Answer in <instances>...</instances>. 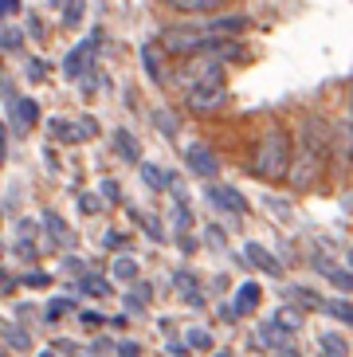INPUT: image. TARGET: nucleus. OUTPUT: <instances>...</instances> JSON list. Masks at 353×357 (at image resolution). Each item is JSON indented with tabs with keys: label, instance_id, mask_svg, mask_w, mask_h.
Here are the masks:
<instances>
[{
	"label": "nucleus",
	"instance_id": "nucleus-1",
	"mask_svg": "<svg viewBox=\"0 0 353 357\" xmlns=\"http://www.w3.org/2000/svg\"><path fill=\"white\" fill-rule=\"evenodd\" d=\"M291 137H287V130L271 126L263 130L260 146H255V153H251V173L263 181H283L291 177Z\"/></svg>",
	"mask_w": 353,
	"mask_h": 357
},
{
	"label": "nucleus",
	"instance_id": "nucleus-2",
	"mask_svg": "<svg viewBox=\"0 0 353 357\" xmlns=\"http://www.w3.org/2000/svg\"><path fill=\"white\" fill-rule=\"evenodd\" d=\"M294 165H291V185L294 189H306L314 177H318V169L326 161V130L322 122H306L302 126V137H299V153H294Z\"/></svg>",
	"mask_w": 353,
	"mask_h": 357
},
{
	"label": "nucleus",
	"instance_id": "nucleus-3",
	"mask_svg": "<svg viewBox=\"0 0 353 357\" xmlns=\"http://www.w3.org/2000/svg\"><path fill=\"white\" fill-rule=\"evenodd\" d=\"M176 83L193 91V86H224V63L216 55H200V59H188L176 75Z\"/></svg>",
	"mask_w": 353,
	"mask_h": 357
},
{
	"label": "nucleus",
	"instance_id": "nucleus-4",
	"mask_svg": "<svg viewBox=\"0 0 353 357\" xmlns=\"http://www.w3.org/2000/svg\"><path fill=\"white\" fill-rule=\"evenodd\" d=\"M212 36L204 28H165L161 32V47L169 55H204V43Z\"/></svg>",
	"mask_w": 353,
	"mask_h": 357
},
{
	"label": "nucleus",
	"instance_id": "nucleus-5",
	"mask_svg": "<svg viewBox=\"0 0 353 357\" xmlns=\"http://www.w3.org/2000/svg\"><path fill=\"white\" fill-rule=\"evenodd\" d=\"M98 43H103V32H98V28H94V32L87 36L83 43H75L71 52L63 55V63H59L63 79H79V75H87V67H91V59H94V52H98Z\"/></svg>",
	"mask_w": 353,
	"mask_h": 357
},
{
	"label": "nucleus",
	"instance_id": "nucleus-6",
	"mask_svg": "<svg viewBox=\"0 0 353 357\" xmlns=\"http://www.w3.org/2000/svg\"><path fill=\"white\" fill-rule=\"evenodd\" d=\"M185 106L193 114H216L228 106V86H193L185 91Z\"/></svg>",
	"mask_w": 353,
	"mask_h": 357
},
{
	"label": "nucleus",
	"instance_id": "nucleus-7",
	"mask_svg": "<svg viewBox=\"0 0 353 357\" xmlns=\"http://www.w3.org/2000/svg\"><path fill=\"white\" fill-rule=\"evenodd\" d=\"M204 200H208L216 212H228V216H243V212H248V200H243V192H236L232 185H208V189H204Z\"/></svg>",
	"mask_w": 353,
	"mask_h": 357
},
{
	"label": "nucleus",
	"instance_id": "nucleus-8",
	"mask_svg": "<svg viewBox=\"0 0 353 357\" xmlns=\"http://www.w3.org/2000/svg\"><path fill=\"white\" fill-rule=\"evenodd\" d=\"M8 118H12V130H16V134H28V130L40 122V106L28 95H8Z\"/></svg>",
	"mask_w": 353,
	"mask_h": 357
},
{
	"label": "nucleus",
	"instance_id": "nucleus-9",
	"mask_svg": "<svg viewBox=\"0 0 353 357\" xmlns=\"http://www.w3.org/2000/svg\"><path fill=\"white\" fill-rule=\"evenodd\" d=\"M185 165L193 169L197 177H216L220 173L216 153H212V146H204V142H188L185 146Z\"/></svg>",
	"mask_w": 353,
	"mask_h": 357
},
{
	"label": "nucleus",
	"instance_id": "nucleus-10",
	"mask_svg": "<svg viewBox=\"0 0 353 357\" xmlns=\"http://www.w3.org/2000/svg\"><path fill=\"white\" fill-rule=\"evenodd\" d=\"M310 267H314L318 275H326V279H330V283L338 287L342 294H353V271H350V267H338V263L326 259V255H314Z\"/></svg>",
	"mask_w": 353,
	"mask_h": 357
},
{
	"label": "nucleus",
	"instance_id": "nucleus-11",
	"mask_svg": "<svg viewBox=\"0 0 353 357\" xmlns=\"http://www.w3.org/2000/svg\"><path fill=\"white\" fill-rule=\"evenodd\" d=\"M243 263H251V267H260L263 275H275L279 279L283 275V259H275V255L263 248V243H255V240H248L243 243Z\"/></svg>",
	"mask_w": 353,
	"mask_h": 357
},
{
	"label": "nucleus",
	"instance_id": "nucleus-12",
	"mask_svg": "<svg viewBox=\"0 0 353 357\" xmlns=\"http://www.w3.org/2000/svg\"><path fill=\"white\" fill-rule=\"evenodd\" d=\"M114 153L122 161H130V165H142V142H137V137L130 134L126 126L114 130Z\"/></svg>",
	"mask_w": 353,
	"mask_h": 357
},
{
	"label": "nucleus",
	"instance_id": "nucleus-13",
	"mask_svg": "<svg viewBox=\"0 0 353 357\" xmlns=\"http://www.w3.org/2000/svg\"><path fill=\"white\" fill-rule=\"evenodd\" d=\"M43 231L52 236V243H63V248H75V231L67 228L59 212H43Z\"/></svg>",
	"mask_w": 353,
	"mask_h": 357
},
{
	"label": "nucleus",
	"instance_id": "nucleus-14",
	"mask_svg": "<svg viewBox=\"0 0 353 357\" xmlns=\"http://www.w3.org/2000/svg\"><path fill=\"white\" fill-rule=\"evenodd\" d=\"M16 255H20L24 263L36 259V224H31V220L16 224Z\"/></svg>",
	"mask_w": 353,
	"mask_h": 357
},
{
	"label": "nucleus",
	"instance_id": "nucleus-15",
	"mask_svg": "<svg viewBox=\"0 0 353 357\" xmlns=\"http://www.w3.org/2000/svg\"><path fill=\"white\" fill-rule=\"evenodd\" d=\"M0 337H4V346L16 349V354H28L31 349V334L16 322H0Z\"/></svg>",
	"mask_w": 353,
	"mask_h": 357
},
{
	"label": "nucleus",
	"instance_id": "nucleus-16",
	"mask_svg": "<svg viewBox=\"0 0 353 357\" xmlns=\"http://www.w3.org/2000/svg\"><path fill=\"white\" fill-rule=\"evenodd\" d=\"M260 298H263V291H260V283H243L239 287V294H236V306H232V310H236V318H243V314H251V310H255V306H260Z\"/></svg>",
	"mask_w": 353,
	"mask_h": 357
},
{
	"label": "nucleus",
	"instance_id": "nucleus-17",
	"mask_svg": "<svg viewBox=\"0 0 353 357\" xmlns=\"http://www.w3.org/2000/svg\"><path fill=\"white\" fill-rule=\"evenodd\" d=\"M208 36H232V32H248V16H216L204 28Z\"/></svg>",
	"mask_w": 353,
	"mask_h": 357
},
{
	"label": "nucleus",
	"instance_id": "nucleus-18",
	"mask_svg": "<svg viewBox=\"0 0 353 357\" xmlns=\"http://www.w3.org/2000/svg\"><path fill=\"white\" fill-rule=\"evenodd\" d=\"M173 283H176V294H181V298H185L188 306H200V303H204V294L197 291V275L176 271V279H173Z\"/></svg>",
	"mask_w": 353,
	"mask_h": 357
},
{
	"label": "nucleus",
	"instance_id": "nucleus-19",
	"mask_svg": "<svg viewBox=\"0 0 353 357\" xmlns=\"http://www.w3.org/2000/svg\"><path fill=\"white\" fill-rule=\"evenodd\" d=\"M169 220H173V228L181 231V236L193 228V212H188V204H185V197H181V192H173V204H169Z\"/></svg>",
	"mask_w": 353,
	"mask_h": 357
},
{
	"label": "nucleus",
	"instance_id": "nucleus-20",
	"mask_svg": "<svg viewBox=\"0 0 353 357\" xmlns=\"http://www.w3.org/2000/svg\"><path fill=\"white\" fill-rule=\"evenodd\" d=\"M165 8H173V12H220L224 8V0H165Z\"/></svg>",
	"mask_w": 353,
	"mask_h": 357
},
{
	"label": "nucleus",
	"instance_id": "nucleus-21",
	"mask_svg": "<svg viewBox=\"0 0 353 357\" xmlns=\"http://www.w3.org/2000/svg\"><path fill=\"white\" fill-rule=\"evenodd\" d=\"M83 16H87V0H63V12H59L63 28H79Z\"/></svg>",
	"mask_w": 353,
	"mask_h": 357
},
{
	"label": "nucleus",
	"instance_id": "nucleus-22",
	"mask_svg": "<svg viewBox=\"0 0 353 357\" xmlns=\"http://www.w3.org/2000/svg\"><path fill=\"white\" fill-rule=\"evenodd\" d=\"M318 346H322V354H330V357H345V354H350V342H345L338 330H326V334H318Z\"/></svg>",
	"mask_w": 353,
	"mask_h": 357
},
{
	"label": "nucleus",
	"instance_id": "nucleus-23",
	"mask_svg": "<svg viewBox=\"0 0 353 357\" xmlns=\"http://www.w3.org/2000/svg\"><path fill=\"white\" fill-rule=\"evenodd\" d=\"M110 275H114L118 283H137V259H130V255H118V259L110 263Z\"/></svg>",
	"mask_w": 353,
	"mask_h": 357
},
{
	"label": "nucleus",
	"instance_id": "nucleus-24",
	"mask_svg": "<svg viewBox=\"0 0 353 357\" xmlns=\"http://www.w3.org/2000/svg\"><path fill=\"white\" fill-rule=\"evenodd\" d=\"M322 310H326L330 318H338V322H345V326L353 330V303H345V298H326Z\"/></svg>",
	"mask_w": 353,
	"mask_h": 357
},
{
	"label": "nucleus",
	"instance_id": "nucleus-25",
	"mask_svg": "<svg viewBox=\"0 0 353 357\" xmlns=\"http://www.w3.org/2000/svg\"><path fill=\"white\" fill-rule=\"evenodd\" d=\"M142 181H146V185H149L153 192H161V189L169 185L165 169H161V165H153V161H142Z\"/></svg>",
	"mask_w": 353,
	"mask_h": 357
},
{
	"label": "nucleus",
	"instance_id": "nucleus-26",
	"mask_svg": "<svg viewBox=\"0 0 353 357\" xmlns=\"http://www.w3.org/2000/svg\"><path fill=\"white\" fill-rule=\"evenodd\" d=\"M75 310L71 298H52V303L43 306V322H59V318H67Z\"/></svg>",
	"mask_w": 353,
	"mask_h": 357
},
{
	"label": "nucleus",
	"instance_id": "nucleus-27",
	"mask_svg": "<svg viewBox=\"0 0 353 357\" xmlns=\"http://www.w3.org/2000/svg\"><path fill=\"white\" fill-rule=\"evenodd\" d=\"M185 346L204 354V349H212V334H208V330H200V326H188V330H185Z\"/></svg>",
	"mask_w": 353,
	"mask_h": 357
},
{
	"label": "nucleus",
	"instance_id": "nucleus-28",
	"mask_svg": "<svg viewBox=\"0 0 353 357\" xmlns=\"http://www.w3.org/2000/svg\"><path fill=\"white\" fill-rule=\"evenodd\" d=\"M79 291L83 294H94V298H106V294H110V287H106V279H98V275H83V279H79Z\"/></svg>",
	"mask_w": 353,
	"mask_h": 357
},
{
	"label": "nucleus",
	"instance_id": "nucleus-29",
	"mask_svg": "<svg viewBox=\"0 0 353 357\" xmlns=\"http://www.w3.org/2000/svg\"><path fill=\"white\" fill-rule=\"evenodd\" d=\"M24 36H28V32L12 28V24H8V28H0V52H20V47H24Z\"/></svg>",
	"mask_w": 353,
	"mask_h": 357
},
{
	"label": "nucleus",
	"instance_id": "nucleus-30",
	"mask_svg": "<svg viewBox=\"0 0 353 357\" xmlns=\"http://www.w3.org/2000/svg\"><path fill=\"white\" fill-rule=\"evenodd\" d=\"M142 67H146V75L153 79V83H161V59L153 55V47H149V43H142Z\"/></svg>",
	"mask_w": 353,
	"mask_h": 357
},
{
	"label": "nucleus",
	"instance_id": "nucleus-31",
	"mask_svg": "<svg viewBox=\"0 0 353 357\" xmlns=\"http://www.w3.org/2000/svg\"><path fill=\"white\" fill-rule=\"evenodd\" d=\"M287 294H291V298H299L302 306H310V310H314V306H322V303H326V298H318L314 291H302V287H287Z\"/></svg>",
	"mask_w": 353,
	"mask_h": 357
},
{
	"label": "nucleus",
	"instance_id": "nucleus-32",
	"mask_svg": "<svg viewBox=\"0 0 353 357\" xmlns=\"http://www.w3.org/2000/svg\"><path fill=\"white\" fill-rule=\"evenodd\" d=\"M137 220H142V228H146L157 243L165 240V228H161V220H157V216H146V212H137Z\"/></svg>",
	"mask_w": 353,
	"mask_h": 357
},
{
	"label": "nucleus",
	"instance_id": "nucleus-33",
	"mask_svg": "<svg viewBox=\"0 0 353 357\" xmlns=\"http://www.w3.org/2000/svg\"><path fill=\"white\" fill-rule=\"evenodd\" d=\"M98 134V122H94V118H79V122H75V142H87V137H94Z\"/></svg>",
	"mask_w": 353,
	"mask_h": 357
},
{
	"label": "nucleus",
	"instance_id": "nucleus-34",
	"mask_svg": "<svg viewBox=\"0 0 353 357\" xmlns=\"http://www.w3.org/2000/svg\"><path fill=\"white\" fill-rule=\"evenodd\" d=\"M103 322L106 314H98V310H79V326H87V330H98Z\"/></svg>",
	"mask_w": 353,
	"mask_h": 357
},
{
	"label": "nucleus",
	"instance_id": "nucleus-35",
	"mask_svg": "<svg viewBox=\"0 0 353 357\" xmlns=\"http://www.w3.org/2000/svg\"><path fill=\"white\" fill-rule=\"evenodd\" d=\"M153 122L161 126V134H165V137H173V134H176V122L165 114V110H153Z\"/></svg>",
	"mask_w": 353,
	"mask_h": 357
},
{
	"label": "nucleus",
	"instance_id": "nucleus-36",
	"mask_svg": "<svg viewBox=\"0 0 353 357\" xmlns=\"http://www.w3.org/2000/svg\"><path fill=\"white\" fill-rule=\"evenodd\" d=\"M204 240L212 243V248H220V252L228 248V236H224V231H220V228H208V236H204Z\"/></svg>",
	"mask_w": 353,
	"mask_h": 357
},
{
	"label": "nucleus",
	"instance_id": "nucleus-37",
	"mask_svg": "<svg viewBox=\"0 0 353 357\" xmlns=\"http://www.w3.org/2000/svg\"><path fill=\"white\" fill-rule=\"evenodd\" d=\"M103 192H106V200H110V204H118V200H122V192H118V181H110V177L103 181Z\"/></svg>",
	"mask_w": 353,
	"mask_h": 357
},
{
	"label": "nucleus",
	"instance_id": "nucleus-38",
	"mask_svg": "<svg viewBox=\"0 0 353 357\" xmlns=\"http://www.w3.org/2000/svg\"><path fill=\"white\" fill-rule=\"evenodd\" d=\"M43 67H47V63H43V59H31V63H28V79H31V83H40L43 75H47V71H43Z\"/></svg>",
	"mask_w": 353,
	"mask_h": 357
},
{
	"label": "nucleus",
	"instance_id": "nucleus-39",
	"mask_svg": "<svg viewBox=\"0 0 353 357\" xmlns=\"http://www.w3.org/2000/svg\"><path fill=\"white\" fill-rule=\"evenodd\" d=\"M43 283H52V275H43V271H31V275H24V287H43Z\"/></svg>",
	"mask_w": 353,
	"mask_h": 357
},
{
	"label": "nucleus",
	"instance_id": "nucleus-40",
	"mask_svg": "<svg viewBox=\"0 0 353 357\" xmlns=\"http://www.w3.org/2000/svg\"><path fill=\"white\" fill-rule=\"evenodd\" d=\"M28 32H31V40H43V24L36 12H28Z\"/></svg>",
	"mask_w": 353,
	"mask_h": 357
},
{
	"label": "nucleus",
	"instance_id": "nucleus-41",
	"mask_svg": "<svg viewBox=\"0 0 353 357\" xmlns=\"http://www.w3.org/2000/svg\"><path fill=\"white\" fill-rule=\"evenodd\" d=\"M8 158V122H0V165Z\"/></svg>",
	"mask_w": 353,
	"mask_h": 357
},
{
	"label": "nucleus",
	"instance_id": "nucleus-42",
	"mask_svg": "<svg viewBox=\"0 0 353 357\" xmlns=\"http://www.w3.org/2000/svg\"><path fill=\"white\" fill-rule=\"evenodd\" d=\"M271 357H302V354L291 346V342H283V346H275V349H271Z\"/></svg>",
	"mask_w": 353,
	"mask_h": 357
},
{
	"label": "nucleus",
	"instance_id": "nucleus-43",
	"mask_svg": "<svg viewBox=\"0 0 353 357\" xmlns=\"http://www.w3.org/2000/svg\"><path fill=\"white\" fill-rule=\"evenodd\" d=\"M20 12V0H0V16L8 20V16H16Z\"/></svg>",
	"mask_w": 353,
	"mask_h": 357
},
{
	"label": "nucleus",
	"instance_id": "nucleus-44",
	"mask_svg": "<svg viewBox=\"0 0 353 357\" xmlns=\"http://www.w3.org/2000/svg\"><path fill=\"white\" fill-rule=\"evenodd\" d=\"M79 208H83V212H98V208H103V200H98V197H79Z\"/></svg>",
	"mask_w": 353,
	"mask_h": 357
},
{
	"label": "nucleus",
	"instance_id": "nucleus-45",
	"mask_svg": "<svg viewBox=\"0 0 353 357\" xmlns=\"http://www.w3.org/2000/svg\"><path fill=\"white\" fill-rule=\"evenodd\" d=\"M118 354H122V357H137V354H142V346H137V342H118Z\"/></svg>",
	"mask_w": 353,
	"mask_h": 357
},
{
	"label": "nucleus",
	"instance_id": "nucleus-46",
	"mask_svg": "<svg viewBox=\"0 0 353 357\" xmlns=\"http://www.w3.org/2000/svg\"><path fill=\"white\" fill-rule=\"evenodd\" d=\"M55 354H67V357H71V354H79V346H75V342H55Z\"/></svg>",
	"mask_w": 353,
	"mask_h": 357
},
{
	"label": "nucleus",
	"instance_id": "nucleus-47",
	"mask_svg": "<svg viewBox=\"0 0 353 357\" xmlns=\"http://www.w3.org/2000/svg\"><path fill=\"white\" fill-rule=\"evenodd\" d=\"M12 287H16V283H12L8 275H0V294H12Z\"/></svg>",
	"mask_w": 353,
	"mask_h": 357
},
{
	"label": "nucleus",
	"instance_id": "nucleus-48",
	"mask_svg": "<svg viewBox=\"0 0 353 357\" xmlns=\"http://www.w3.org/2000/svg\"><path fill=\"white\" fill-rule=\"evenodd\" d=\"M350 153H353V98H350Z\"/></svg>",
	"mask_w": 353,
	"mask_h": 357
},
{
	"label": "nucleus",
	"instance_id": "nucleus-49",
	"mask_svg": "<svg viewBox=\"0 0 353 357\" xmlns=\"http://www.w3.org/2000/svg\"><path fill=\"white\" fill-rule=\"evenodd\" d=\"M36 357H59V354H55V346H52V349H40Z\"/></svg>",
	"mask_w": 353,
	"mask_h": 357
},
{
	"label": "nucleus",
	"instance_id": "nucleus-50",
	"mask_svg": "<svg viewBox=\"0 0 353 357\" xmlns=\"http://www.w3.org/2000/svg\"><path fill=\"white\" fill-rule=\"evenodd\" d=\"M212 357H232V349H216V354H212Z\"/></svg>",
	"mask_w": 353,
	"mask_h": 357
},
{
	"label": "nucleus",
	"instance_id": "nucleus-51",
	"mask_svg": "<svg viewBox=\"0 0 353 357\" xmlns=\"http://www.w3.org/2000/svg\"><path fill=\"white\" fill-rule=\"evenodd\" d=\"M350 267H353V248H350Z\"/></svg>",
	"mask_w": 353,
	"mask_h": 357
},
{
	"label": "nucleus",
	"instance_id": "nucleus-52",
	"mask_svg": "<svg viewBox=\"0 0 353 357\" xmlns=\"http://www.w3.org/2000/svg\"><path fill=\"white\" fill-rule=\"evenodd\" d=\"M0 220H4V204H0Z\"/></svg>",
	"mask_w": 353,
	"mask_h": 357
},
{
	"label": "nucleus",
	"instance_id": "nucleus-53",
	"mask_svg": "<svg viewBox=\"0 0 353 357\" xmlns=\"http://www.w3.org/2000/svg\"><path fill=\"white\" fill-rule=\"evenodd\" d=\"M0 255H4V243H0Z\"/></svg>",
	"mask_w": 353,
	"mask_h": 357
}]
</instances>
